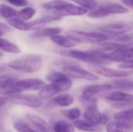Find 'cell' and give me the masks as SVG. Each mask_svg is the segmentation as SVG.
Wrapping results in <instances>:
<instances>
[{
  "label": "cell",
  "mask_w": 133,
  "mask_h": 132,
  "mask_svg": "<svg viewBox=\"0 0 133 132\" xmlns=\"http://www.w3.org/2000/svg\"><path fill=\"white\" fill-rule=\"evenodd\" d=\"M127 12L128 9H126L121 4L109 2L104 3L98 6L97 8L96 7L90 12L89 16L91 18H101L113 14H125Z\"/></svg>",
  "instance_id": "cell-6"
},
{
  "label": "cell",
  "mask_w": 133,
  "mask_h": 132,
  "mask_svg": "<svg viewBox=\"0 0 133 132\" xmlns=\"http://www.w3.org/2000/svg\"><path fill=\"white\" fill-rule=\"evenodd\" d=\"M43 59L40 55L29 54L15 59L8 64V67L23 73H34L41 69Z\"/></svg>",
  "instance_id": "cell-2"
},
{
  "label": "cell",
  "mask_w": 133,
  "mask_h": 132,
  "mask_svg": "<svg viewBox=\"0 0 133 132\" xmlns=\"http://www.w3.org/2000/svg\"><path fill=\"white\" fill-rule=\"evenodd\" d=\"M62 31V28L59 27H42L41 29H39L37 30H35L32 33V37H51L55 35L59 34Z\"/></svg>",
  "instance_id": "cell-18"
},
{
  "label": "cell",
  "mask_w": 133,
  "mask_h": 132,
  "mask_svg": "<svg viewBox=\"0 0 133 132\" xmlns=\"http://www.w3.org/2000/svg\"><path fill=\"white\" fill-rule=\"evenodd\" d=\"M6 1L9 3H10L15 6H18V7H23L28 4L27 0H6Z\"/></svg>",
  "instance_id": "cell-37"
},
{
  "label": "cell",
  "mask_w": 133,
  "mask_h": 132,
  "mask_svg": "<svg viewBox=\"0 0 133 132\" xmlns=\"http://www.w3.org/2000/svg\"><path fill=\"white\" fill-rule=\"evenodd\" d=\"M65 2H66V1H65V0H51V1H48L47 2L44 3L42 5V7L45 9L53 11V10L57 9L59 7H61Z\"/></svg>",
  "instance_id": "cell-31"
},
{
  "label": "cell",
  "mask_w": 133,
  "mask_h": 132,
  "mask_svg": "<svg viewBox=\"0 0 133 132\" xmlns=\"http://www.w3.org/2000/svg\"><path fill=\"white\" fill-rule=\"evenodd\" d=\"M12 31V27L5 23L0 22V37Z\"/></svg>",
  "instance_id": "cell-35"
},
{
  "label": "cell",
  "mask_w": 133,
  "mask_h": 132,
  "mask_svg": "<svg viewBox=\"0 0 133 132\" xmlns=\"http://www.w3.org/2000/svg\"><path fill=\"white\" fill-rule=\"evenodd\" d=\"M8 24L16 30H22V31H27L30 30V24L29 23H26V21L22 20L19 18L12 17L7 19Z\"/></svg>",
  "instance_id": "cell-24"
},
{
  "label": "cell",
  "mask_w": 133,
  "mask_h": 132,
  "mask_svg": "<svg viewBox=\"0 0 133 132\" xmlns=\"http://www.w3.org/2000/svg\"><path fill=\"white\" fill-rule=\"evenodd\" d=\"M54 132H75V127L66 121H57L53 126Z\"/></svg>",
  "instance_id": "cell-23"
},
{
  "label": "cell",
  "mask_w": 133,
  "mask_h": 132,
  "mask_svg": "<svg viewBox=\"0 0 133 132\" xmlns=\"http://www.w3.org/2000/svg\"><path fill=\"white\" fill-rule=\"evenodd\" d=\"M58 93H58V89H56V87L52 83H50L48 85H45L41 89H40L38 96L42 100H46L53 98Z\"/></svg>",
  "instance_id": "cell-21"
},
{
  "label": "cell",
  "mask_w": 133,
  "mask_h": 132,
  "mask_svg": "<svg viewBox=\"0 0 133 132\" xmlns=\"http://www.w3.org/2000/svg\"><path fill=\"white\" fill-rule=\"evenodd\" d=\"M0 50L1 51H5L7 53L12 54H19L20 52V49L13 43L9 40L2 38L0 37Z\"/></svg>",
  "instance_id": "cell-22"
},
{
  "label": "cell",
  "mask_w": 133,
  "mask_h": 132,
  "mask_svg": "<svg viewBox=\"0 0 133 132\" xmlns=\"http://www.w3.org/2000/svg\"><path fill=\"white\" fill-rule=\"evenodd\" d=\"M103 49L110 51L107 54L110 61L124 62L133 59V44H118L112 43H104L102 45Z\"/></svg>",
  "instance_id": "cell-4"
},
{
  "label": "cell",
  "mask_w": 133,
  "mask_h": 132,
  "mask_svg": "<svg viewBox=\"0 0 133 132\" xmlns=\"http://www.w3.org/2000/svg\"><path fill=\"white\" fill-rule=\"evenodd\" d=\"M0 15L5 19H10L17 16V12L13 8L5 4H0Z\"/></svg>",
  "instance_id": "cell-28"
},
{
  "label": "cell",
  "mask_w": 133,
  "mask_h": 132,
  "mask_svg": "<svg viewBox=\"0 0 133 132\" xmlns=\"http://www.w3.org/2000/svg\"><path fill=\"white\" fill-rule=\"evenodd\" d=\"M73 102H74L73 96L69 94H67V93L55 96L51 100V103H53L55 105H57L61 107H69L73 103Z\"/></svg>",
  "instance_id": "cell-19"
},
{
  "label": "cell",
  "mask_w": 133,
  "mask_h": 132,
  "mask_svg": "<svg viewBox=\"0 0 133 132\" xmlns=\"http://www.w3.org/2000/svg\"><path fill=\"white\" fill-rule=\"evenodd\" d=\"M26 119L33 124V125L39 131V132H54L53 128L43 118L33 114H27Z\"/></svg>",
  "instance_id": "cell-16"
},
{
  "label": "cell",
  "mask_w": 133,
  "mask_h": 132,
  "mask_svg": "<svg viewBox=\"0 0 133 132\" xmlns=\"http://www.w3.org/2000/svg\"><path fill=\"white\" fill-rule=\"evenodd\" d=\"M118 68L122 69H127V70H132L133 71V59L121 62V64L118 65Z\"/></svg>",
  "instance_id": "cell-36"
},
{
  "label": "cell",
  "mask_w": 133,
  "mask_h": 132,
  "mask_svg": "<svg viewBox=\"0 0 133 132\" xmlns=\"http://www.w3.org/2000/svg\"><path fill=\"white\" fill-rule=\"evenodd\" d=\"M114 117L116 121H132L133 122V108L117 112L114 114Z\"/></svg>",
  "instance_id": "cell-27"
},
{
  "label": "cell",
  "mask_w": 133,
  "mask_h": 132,
  "mask_svg": "<svg viewBox=\"0 0 133 132\" xmlns=\"http://www.w3.org/2000/svg\"><path fill=\"white\" fill-rule=\"evenodd\" d=\"M63 55L78 61L91 63L94 65H105L110 62L107 54L100 51L69 50L62 53Z\"/></svg>",
  "instance_id": "cell-3"
},
{
  "label": "cell",
  "mask_w": 133,
  "mask_h": 132,
  "mask_svg": "<svg viewBox=\"0 0 133 132\" xmlns=\"http://www.w3.org/2000/svg\"><path fill=\"white\" fill-rule=\"evenodd\" d=\"M133 29V23L126 21H120L116 23L104 25L100 27L101 32L109 33L113 36H120L125 33L130 32Z\"/></svg>",
  "instance_id": "cell-11"
},
{
  "label": "cell",
  "mask_w": 133,
  "mask_h": 132,
  "mask_svg": "<svg viewBox=\"0 0 133 132\" xmlns=\"http://www.w3.org/2000/svg\"><path fill=\"white\" fill-rule=\"evenodd\" d=\"M14 129L17 132H38L37 129L35 130L34 128H32L30 125L23 123L21 121L15 122L13 124Z\"/></svg>",
  "instance_id": "cell-33"
},
{
  "label": "cell",
  "mask_w": 133,
  "mask_h": 132,
  "mask_svg": "<svg viewBox=\"0 0 133 132\" xmlns=\"http://www.w3.org/2000/svg\"><path fill=\"white\" fill-rule=\"evenodd\" d=\"M17 80V77L12 75H0V89L6 87Z\"/></svg>",
  "instance_id": "cell-32"
},
{
  "label": "cell",
  "mask_w": 133,
  "mask_h": 132,
  "mask_svg": "<svg viewBox=\"0 0 133 132\" xmlns=\"http://www.w3.org/2000/svg\"><path fill=\"white\" fill-rule=\"evenodd\" d=\"M73 125L76 128L83 131L99 132L101 131L99 125H94L86 120H76L73 122Z\"/></svg>",
  "instance_id": "cell-20"
},
{
  "label": "cell",
  "mask_w": 133,
  "mask_h": 132,
  "mask_svg": "<svg viewBox=\"0 0 133 132\" xmlns=\"http://www.w3.org/2000/svg\"><path fill=\"white\" fill-rule=\"evenodd\" d=\"M122 2L127 7H129L133 9V0H121Z\"/></svg>",
  "instance_id": "cell-39"
},
{
  "label": "cell",
  "mask_w": 133,
  "mask_h": 132,
  "mask_svg": "<svg viewBox=\"0 0 133 132\" xmlns=\"http://www.w3.org/2000/svg\"><path fill=\"white\" fill-rule=\"evenodd\" d=\"M9 100L15 104L30 108H40L43 106V100L35 95L17 93L9 96Z\"/></svg>",
  "instance_id": "cell-8"
},
{
  "label": "cell",
  "mask_w": 133,
  "mask_h": 132,
  "mask_svg": "<svg viewBox=\"0 0 133 132\" xmlns=\"http://www.w3.org/2000/svg\"><path fill=\"white\" fill-rule=\"evenodd\" d=\"M45 82L40 79H26L16 80L12 84L0 89V95L10 96L14 94L21 93L26 91H36L41 89Z\"/></svg>",
  "instance_id": "cell-1"
},
{
  "label": "cell",
  "mask_w": 133,
  "mask_h": 132,
  "mask_svg": "<svg viewBox=\"0 0 133 132\" xmlns=\"http://www.w3.org/2000/svg\"><path fill=\"white\" fill-rule=\"evenodd\" d=\"M106 99L109 101L115 103V104H122L125 106L133 105V95L122 91L111 92L106 96Z\"/></svg>",
  "instance_id": "cell-15"
},
{
  "label": "cell",
  "mask_w": 133,
  "mask_h": 132,
  "mask_svg": "<svg viewBox=\"0 0 133 132\" xmlns=\"http://www.w3.org/2000/svg\"><path fill=\"white\" fill-rule=\"evenodd\" d=\"M113 89V86L110 84H104V85H91L87 86L81 95V100L84 103H89L94 96L98 93L103 92H108Z\"/></svg>",
  "instance_id": "cell-14"
},
{
  "label": "cell",
  "mask_w": 133,
  "mask_h": 132,
  "mask_svg": "<svg viewBox=\"0 0 133 132\" xmlns=\"http://www.w3.org/2000/svg\"><path fill=\"white\" fill-rule=\"evenodd\" d=\"M47 79L56 87L58 93L65 92L72 86V82L70 77L64 72H52L48 75Z\"/></svg>",
  "instance_id": "cell-9"
},
{
  "label": "cell",
  "mask_w": 133,
  "mask_h": 132,
  "mask_svg": "<svg viewBox=\"0 0 133 132\" xmlns=\"http://www.w3.org/2000/svg\"><path fill=\"white\" fill-rule=\"evenodd\" d=\"M85 111L83 112L84 120L94 125H100L102 122V116L97 108V100L94 98L88 103Z\"/></svg>",
  "instance_id": "cell-13"
},
{
  "label": "cell",
  "mask_w": 133,
  "mask_h": 132,
  "mask_svg": "<svg viewBox=\"0 0 133 132\" xmlns=\"http://www.w3.org/2000/svg\"><path fill=\"white\" fill-rule=\"evenodd\" d=\"M51 39L55 44H58L60 47H65V48H72L78 44L77 41L70 38L69 37L62 36L59 34H57V35L51 37Z\"/></svg>",
  "instance_id": "cell-17"
},
{
  "label": "cell",
  "mask_w": 133,
  "mask_h": 132,
  "mask_svg": "<svg viewBox=\"0 0 133 132\" xmlns=\"http://www.w3.org/2000/svg\"><path fill=\"white\" fill-rule=\"evenodd\" d=\"M113 87L122 91H131L133 90V81L121 79L114 82Z\"/></svg>",
  "instance_id": "cell-26"
},
{
  "label": "cell",
  "mask_w": 133,
  "mask_h": 132,
  "mask_svg": "<svg viewBox=\"0 0 133 132\" xmlns=\"http://www.w3.org/2000/svg\"><path fill=\"white\" fill-rule=\"evenodd\" d=\"M64 73H65L68 76L74 79H82L88 81H97L100 78L95 74L85 70L84 68L72 64H63L62 66Z\"/></svg>",
  "instance_id": "cell-7"
},
{
  "label": "cell",
  "mask_w": 133,
  "mask_h": 132,
  "mask_svg": "<svg viewBox=\"0 0 133 132\" xmlns=\"http://www.w3.org/2000/svg\"><path fill=\"white\" fill-rule=\"evenodd\" d=\"M8 100H9V98L7 96L0 95V107H3L8 102Z\"/></svg>",
  "instance_id": "cell-38"
},
{
  "label": "cell",
  "mask_w": 133,
  "mask_h": 132,
  "mask_svg": "<svg viewBox=\"0 0 133 132\" xmlns=\"http://www.w3.org/2000/svg\"><path fill=\"white\" fill-rule=\"evenodd\" d=\"M36 13V10L33 7H24L19 12H17V16L23 21H28L31 19Z\"/></svg>",
  "instance_id": "cell-25"
},
{
  "label": "cell",
  "mask_w": 133,
  "mask_h": 132,
  "mask_svg": "<svg viewBox=\"0 0 133 132\" xmlns=\"http://www.w3.org/2000/svg\"><path fill=\"white\" fill-rule=\"evenodd\" d=\"M62 113L64 114L65 117H67L70 121H76L81 116V111L79 108H72L69 110H65L62 111Z\"/></svg>",
  "instance_id": "cell-29"
},
{
  "label": "cell",
  "mask_w": 133,
  "mask_h": 132,
  "mask_svg": "<svg viewBox=\"0 0 133 132\" xmlns=\"http://www.w3.org/2000/svg\"><path fill=\"white\" fill-rule=\"evenodd\" d=\"M66 35L75 40L78 43L88 42L93 44L102 43L108 40L110 37L104 33L98 32H87L78 30H70L66 32Z\"/></svg>",
  "instance_id": "cell-5"
},
{
  "label": "cell",
  "mask_w": 133,
  "mask_h": 132,
  "mask_svg": "<svg viewBox=\"0 0 133 132\" xmlns=\"http://www.w3.org/2000/svg\"><path fill=\"white\" fill-rule=\"evenodd\" d=\"M88 10L79 5H74L69 2H66L64 5L57 9L53 10L52 14L62 18L65 16H77L86 14Z\"/></svg>",
  "instance_id": "cell-12"
},
{
  "label": "cell",
  "mask_w": 133,
  "mask_h": 132,
  "mask_svg": "<svg viewBox=\"0 0 133 132\" xmlns=\"http://www.w3.org/2000/svg\"><path fill=\"white\" fill-rule=\"evenodd\" d=\"M90 68L97 75L109 77V78H125L133 75L132 70L127 69H114L105 67L102 65H90Z\"/></svg>",
  "instance_id": "cell-10"
},
{
  "label": "cell",
  "mask_w": 133,
  "mask_h": 132,
  "mask_svg": "<svg viewBox=\"0 0 133 132\" xmlns=\"http://www.w3.org/2000/svg\"><path fill=\"white\" fill-rule=\"evenodd\" d=\"M2 56V51H0V58H1Z\"/></svg>",
  "instance_id": "cell-40"
},
{
  "label": "cell",
  "mask_w": 133,
  "mask_h": 132,
  "mask_svg": "<svg viewBox=\"0 0 133 132\" xmlns=\"http://www.w3.org/2000/svg\"><path fill=\"white\" fill-rule=\"evenodd\" d=\"M70 1L75 2L76 4H77V5L87 9V10H93L97 5V3L95 0H70Z\"/></svg>",
  "instance_id": "cell-30"
},
{
  "label": "cell",
  "mask_w": 133,
  "mask_h": 132,
  "mask_svg": "<svg viewBox=\"0 0 133 132\" xmlns=\"http://www.w3.org/2000/svg\"><path fill=\"white\" fill-rule=\"evenodd\" d=\"M107 132H120L119 127L117 122H108L106 125Z\"/></svg>",
  "instance_id": "cell-34"
}]
</instances>
